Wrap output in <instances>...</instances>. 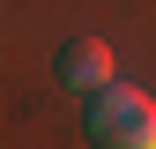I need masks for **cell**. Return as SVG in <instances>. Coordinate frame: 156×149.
<instances>
[{"label": "cell", "mask_w": 156, "mask_h": 149, "mask_svg": "<svg viewBox=\"0 0 156 149\" xmlns=\"http://www.w3.org/2000/svg\"><path fill=\"white\" fill-rule=\"evenodd\" d=\"M89 142L97 149H156V97L134 82L89 89Z\"/></svg>", "instance_id": "6da1fadb"}, {"label": "cell", "mask_w": 156, "mask_h": 149, "mask_svg": "<svg viewBox=\"0 0 156 149\" xmlns=\"http://www.w3.org/2000/svg\"><path fill=\"white\" fill-rule=\"evenodd\" d=\"M60 82H67V89H104V82H119V74H112V45L74 37V45L60 52Z\"/></svg>", "instance_id": "7a4b0ae2"}]
</instances>
